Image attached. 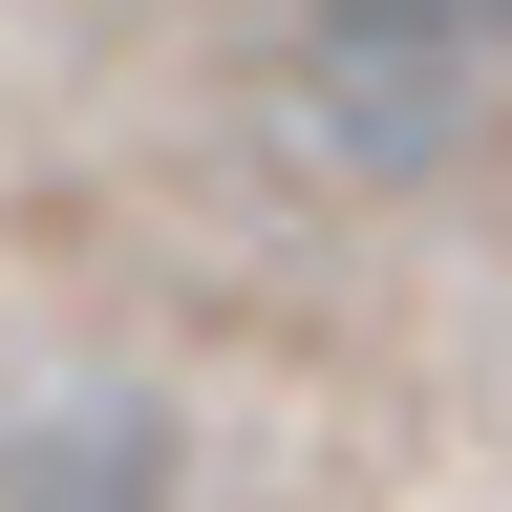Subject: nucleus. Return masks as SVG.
<instances>
[{"label": "nucleus", "instance_id": "obj_1", "mask_svg": "<svg viewBox=\"0 0 512 512\" xmlns=\"http://www.w3.org/2000/svg\"><path fill=\"white\" fill-rule=\"evenodd\" d=\"M491 22L512 0H320V107L363 150H448L470 86H491Z\"/></svg>", "mask_w": 512, "mask_h": 512}, {"label": "nucleus", "instance_id": "obj_2", "mask_svg": "<svg viewBox=\"0 0 512 512\" xmlns=\"http://www.w3.org/2000/svg\"><path fill=\"white\" fill-rule=\"evenodd\" d=\"M0 512H171V427L150 406H22L0 427Z\"/></svg>", "mask_w": 512, "mask_h": 512}]
</instances>
